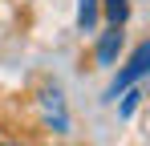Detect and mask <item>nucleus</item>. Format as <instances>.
I'll use <instances>...</instances> for the list:
<instances>
[{
  "instance_id": "f257e3e1",
  "label": "nucleus",
  "mask_w": 150,
  "mask_h": 146,
  "mask_svg": "<svg viewBox=\"0 0 150 146\" xmlns=\"http://www.w3.org/2000/svg\"><path fill=\"white\" fill-rule=\"evenodd\" d=\"M146 69H150V41H138V45H134V53H130V61L122 65V73L110 81V89H105V101H114L122 89L138 85V81L146 77Z\"/></svg>"
},
{
  "instance_id": "f03ea898",
  "label": "nucleus",
  "mask_w": 150,
  "mask_h": 146,
  "mask_svg": "<svg viewBox=\"0 0 150 146\" xmlns=\"http://www.w3.org/2000/svg\"><path fill=\"white\" fill-rule=\"evenodd\" d=\"M41 110H45V122H49L53 134H69V110H65V97L57 85L41 89Z\"/></svg>"
},
{
  "instance_id": "7ed1b4c3",
  "label": "nucleus",
  "mask_w": 150,
  "mask_h": 146,
  "mask_svg": "<svg viewBox=\"0 0 150 146\" xmlns=\"http://www.w3.org/2000/svg\"><path fill=\"white\" fill-rule=\"evenodd\" d=\"M122 45H126V28H105V33H98V45H93V57H98L101 69H114L118 65V57H122Z\"/></svg>"
},
{
  "instance_id": "20e7f679",
  "label": "nucleus",
  "mask_w": 150,
  "mask_h": 146,
  "mask_svg": "<svg viewBox=\"0 0 150 146\" xmlns=\"http://www.w3.org/2000/svg\"><path fill=\"white\" fill-rule=\"evenodd\" d=\"M98 12H105V21L114 28H126L130 21V0H98Z\"/></svg>"
},
{
  "instance_id": "39448f33",
  "label": "nucleus",
  "mask_w": 150,
  "mask_h": 146,
  "mask_svg": "<svg viewBox=\"0 0 150 146\" xmlns=\"http://www.w3.org/2000/svg\"><path fill=\"white\" fill-rule=\"evenodd\" d=\"M77 28L81 33L98 28V0H77Z\"/></svg>"
},
{
  "instance_id": "423d86ee",
  "label": "nucleus",
  "mask_w": 150,
  "mask_h": 146,
  "mask_svg": "<svg viewBox=\"0 0 150 146\" xmlns=\"http://www.w3.org/2000/svg\"><path fill=\"white\" fill-rule=\"evenodd\" d=\"M142 106V85H130V89H122V118H134V110Z\"/></svg>"
},
{
  "instance_id": "0eeeda50",
  "label": "nucleus",
  "mask_w": 150,
  "mask_h": 146,
  "mask_svg": "<svg viewBox=\"0 0 150 146\" xmlns=\"http://www.w3.org/2000/svg\"><path fill=\"white\" fill-rule=\"evenodd\" d=\"M0 146H28V142H16V138H0Z\"/></svg>"
}]
</instances>
